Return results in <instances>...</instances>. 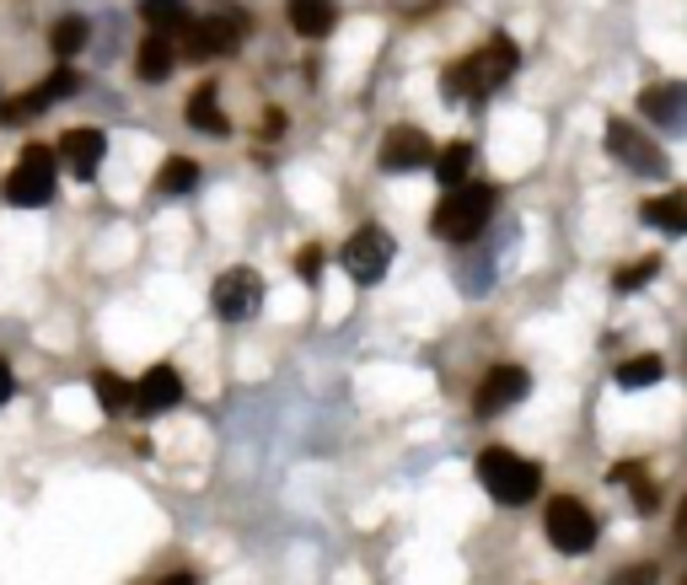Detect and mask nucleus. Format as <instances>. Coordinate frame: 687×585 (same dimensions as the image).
<instances>
[{
	"mask_svg": "<svg viewBox=\"0 0 687 585\" xmlns=\"http://www.w3.org/2000/svg\"><path fill=\"white\" fill-rule=\"evenodd\" d=\"M489 215H494V188L489 183H457L441 199L430 226H436V237H446V242H473L489 226Z\"/></svg>",
	"mask_w": 687,
	"mask_h": 585,
	"instance_id": "obj_1",
	"label": "nucleus"
},
{
	"mask_svg": "<svg viewBox=\"0 0 687 585\" xmlns=\"http://www.w3.org/2000/svg\"><path fill=\"white\" fill-rule=\"evenodd\" d=\"M479 478H484V489L500 505H526L543 489V467L516 457L511 446H489L484 457H479Z\"/></svg>",
	"mask_w": 687,
	"mask_h": 585,
	"instance_id": "obj_2",
	"label": "nucleus"
},
{
	"mask_svg": "<svg viewBox=\"0 0 687 585\" xmlns=\"http://www.w3.org/2000/svg\"><path fill=\"white\" fill-rule=\"evenodd\" d=\"M516 43L511 39H489L473 59H462L451 76H446V91L451 97H462V91H494V86H505L511 76H516Z\"/></svg>",
	"mask_w": 687,
	"mask_h": 585,
	"instance_id": "obj_3",
	"label": "nucleus"
},
{
	"mask_svg": "<svg viewBox=\"0 0 687 585\" xmlns=\"http://www.w3.org/2000/svg\"><path fill=\"white\" fill-rule=\"evenodd\" d=\"M54 151L49 145H28L22 156H17V167H11V177H6V199L11 205H22V209H33L43 205L49 194H54Z\"/></svg>",
	"mask_w": 687,
	"mask_h": 585,
	"instance_id": "obj_4",
	"label": "nucleus"
},
{
	"mask_svg": "<svg viewBox=\"0 0 687 585\" xmlns=\"http://www.w3.org/2000/svg\"><path fill=\"white\" fill-rule=\"evenodd\" d=\"M264 274L258 269H226V274H215V285H210V306H215V317H226V323H243L258 312V301H264Z\"/></svg>",
	"mask_w": 687,
	"mask_h": 585,
	"instance_id": "obj_5",
	"label": "nucleus"
},
{
	"mask_svg": "<svg viewBox=\"0 0 687 585\" xmlns=\"http://www.w3.org/2000/svg\"><path fill=\"white\" fill-rule=\"evenodd\" d=\"M393 252H398V248H393V237H387L382 226H361V231H355V237L344 242V252H339V258H344V274H350V280H361V285H376V280L387 274Z\"/></svg>",
	"mask_w": 687,
	"mask_h": 585,
	"instance_id": "obj_6",
	"label": "nucleus"
},
{
	"mask_svg": "<svg viewBox=\"0 0 687 585\" xmlns=\"http://www.w3.org/2000/svg\"><path fill=\"white\" fill-rule=\"evenodd\" d=\"M543 527H548V543L559 548V553H591V543H597V516L580 500H569V495L548 505Z\"/></svg>",
	"mask_w": 687,
	"mask_h": 585,
	"instance_id": "obj_7",
	"label": "nucleus"
},
{
	"mask_svg": "<svg viewBox=\"0 0 687 585\" xmlns=\"http://www.w3.org/2000/svg\"><path fill=\"white\" fill-rule=\"evenodd\" d=\"M247 39V17L243 11H232V6H221L215 17H204L189 28V43H183V54L189 59H210V54H232L237 43Z\"/></svg>",
	"mask_w": 687,
	"mask_h": 585,
	"instance_id": "obj_8",
	"label": "nucleus"
},
{
	"mask_svg": "<svg viewBox=\"0 0 687 585\" xmlns=\"http://www.w3.org/2000/svg\"><path fill=\"white\" fill-rule=\"evenodd\" d=\"M607 151L629 172H645V177H661V172H666V151H661L655 140H645L629 119H612V124H607Z\"/></svg>",
	"mask_w": 687,
	"mask_h": 585,
	"instance_id": "obj_9",
	"label": "nucleus"
},
{
	"mask_svg": "<svg viewBox=\"0 0 687 585\" xmlns=\"http://www.w3.org/2000/svg\"><path fill=\"white\" fill-rule=\"evenodd\" d=\"M376 162L382 172H419L436 162V145H430V134L414 124H398L387 129V140H382V151H376Z\"/></svg>",
	"mask_w": 687,
	"mask_h": 585,
	"instance_id": "obj_10",
	"label": "nucleus"
},
{
	"mask_svg": "<svg viewBox=\"0 0 687 585\" xmlns=\"http://www.w3.org/2000/svg\"><path fill=\"white\" fill-rule=\"evenodd\" d=\"M526 392H532V377H526L522 366H494L484 381H479V392H473V409L479 414H505V409H516Z\"/></svg>",
	"mask_w": 687,
	"mask_h": 585,
	"instance_id": "obj_11",
	"label": "nucleus"
},
{
	"mask_svg": "<svg viewBox=\"0 0 687 585\" xmlns=\"http://www.w3.org/2000/svg\"><path fill=\"white\" fill-rule=\"evenodd\" d=\"M129 403H135L140 414H167L172 403H183V377H178L172 366H151L146 377L129 387Z\"/></svg>",
	"mask_w": 687,
	"mask_h": 585,
	"instance_id": "obj_12",
	"label": "nucleus"
},
{
	"mask_svg": "<svg viewBox=\"0 0 687 585\" xmlns=\"http://www.w3.org/2000/svg\"><path fill=\"white\" fill-rule=\"evenodd\" d=\"M103 156H108V134H103V129H71V134L54 145V162H65L76 177H92V172L103 167Z\"/></svg>",
	"mask_w": 687,
	"mask_h": 585,
	"instance_id": "obj_13",
	"label": "nucleus"
},
{
	"mask_svg": "<svg viewBox=\"0 0 687 585\" xmlns=\"http://www.w3.org/2000/svg\"><path fill=\"white\" fill-rule=\"evenodd\" d=\"M172 39L167 33H151V39L140 43V54H135V71H140V82L146 86H162L167 76H172Z\"/></svg>",
	"mask_w": 687,
	"mask_h": 585,
	"instance_id": "obj_14",
	"label": "nucleus"
},
{
	"mask_svg": "<svg viewBox=\"0 0 687 585\" xmlns=\"http://www.w3.org/2000/svg\"><path fill=\"white\" fill-rule=\"evenodd\" d=\"M285 17H290V28H296L301 39H323L339 11H333V0H290Z\"/></svg>",
	"mask_w": 687,
	"mask_h": 585,
	"instance_id": "obj_15",
	"label": "nucleus"
},
{
	"mask_svg": "<svg viewBox=\"0 0 687 585\" xmlns=\"http://www.w3.org/2000/svg\"><path fill=\"white\" fill-rule=\"evenodd\" d=\"M640 215H645L655 231H666V237H683V231H687V194H666V199H650V205H640Z\"/></svg>",
	"mask_w": 687,
	"mask_h": 585,
	"instance_id": "obj_16",
	"label": "nucleus"
},
{
	"mask_svg": "<svg viewBox=\"0 0 687 585\" xmlns=\"http://www.w3.org/2000/svg\"><path fill=\"white\" fill-rule=\"evenodd\" d=\"M189 124L200 129V134H232L226 113H221V97H215V86H200V91L189 97Z\"/></svg>",
	"mask_w": 687,
	"mask_h": 585,
	"instance_id": "obj_17",
	"label": "nucleus"
},
{
	"mask_svg": "<svg viewBox=\"0 0 687 585\" xmlns=\"http://www.w3.org/2000/svg\"><path fill=\"white\" fill-rule=\"evenodd\" d=\"M430 167H436V177L451 183V188H457V183H468V172H473V145H468V140L446 145V151H436V162H430Z\"/></svg>",
	"mask_w": 687,
	"mask_h": 585,
	"instance_id": "obj_18",
	"label": "nucleus"
},
{
	"mask_svg": "<svg viewBox=\"0 0 687 585\" xmlns=\"http://www.w3.org/2000/svg\"><path fill=\"white\" fill-rule=\"evenodd\" d=\"M661 377H666V360H661V355H634V360H623V366H618V387H629V392L655 387Z\"/></svg>",
	"mask_w": 687,
	"mask_h": 585,
	"instance_id": "obj_19",
	"label": "nucleus"
},
{
	"mask_svg": "<svg viewBox=\"0 0 687 585\" xmlns=\"http://www.w3.org/2000/svg\"><path fill=\"white\" fill-rule=\"evenodd\" d=\"M140 17L151 22V33H167V39H172L178 28H189V6H183V0H146Z\"/></svg>",
	"mask_w": 687,
	"mask_h": 585,
	"instance_id": "obj_20",
	"label": "nucleus"
},
{
	"mask_svg": "<svg viewBox=\"0 0 687 585\" xmlns=\"http://www.w3.org/2000/svg\"><path fill=\"white\" fill-rule=\"evenodd\" d=\"M640 108H645V113H655L661 124H677V119H683V86H677V82H672V86H655V91H645V97H640Z\"/></svg>",
	"mask_w": 687,
	"mask_h": 585,
	"instance_id": "obj_21",
	"label": "nucleus"
},
{
	"mask_svg": "<svg viewBox=\"0 0 687 585\" xmlns=\"http://www.w3.org/2000/svg\"><path fill=\"white\" fill-rule=\"evenodd\" d=\"M194 183H200V167H194L189 156H167L162 172H157V188H162V194H189Z\"/></svg>",
	"mask_w": 687,
	"mask_h": 585,
	"instance_id": "obj_22",
	"label": "nucleus"
},
{
	"mask_svg": "<svg viewBox=\"0 0 687 585\" xmlns=\"http://www.w3.org/2000/svg\"><path fill=\"white\" fill-rule=\"evenodd\" d=\"M43 108H49V91H43V86H33V91H22V97L0 102V124H28V119H39Z\"/></svg>",
	"mask_w": 687,
	"mask_h": 585,
	"instance_id": "obj_23",
	"label": "nucleus"
},
{
	"mask_svg": "<svg viewBox=\"0 0 687 585\" xmlns=\"http://www.w3.org/2000/svg\"><path fill=\"white\" fill-rule=\"evenodd\" d=\"M92 387H97V403H103L108 414H124V409H129V387H135V381L114 377V371H97V377H92Z\"/></svg>",
	"mask_w": 687,
	"mask_h": 585,
	"instance_id": "obj_24",
	"label": "nucleus"
},
{
	"mask_svg": "<svg viewBox=\"0 0 687 585\" xmlns=\"http://www.w3.org/2000/svg\"><path fill=\"white\" fill-rule=\"evenodd\" d=\"M612 484H629L640 510H650V505H655V484H650L645 473H640V462H618V467H612Z\"/></svg>",
	"mask_w": 687,
	"mask_h": 585,
	"instance_id": "obj_25",
	"label": "nucleus"
},
{
	"mask_svg": "<svg viewBox=\"0 0 687 585\" xmlns=\"http://www.w3.org/2000/svg\"><path fill=\"white\" fill-rule=\"evenodd\" d=\"M54 54H60V59H71V54H76V48H82L86 43V17H60V22H54Z\"/></svg>",
	"mask_w": 687,
	"mask_h": 585,
	"instance_id": "obj_26",
	"label": "nucleus"
},
{
	"mask_svg": "<svg viewBox=\"0 0 687 585\" xmlns=\"http://www.w3.org/2000/svg\"><path fill=\"white\" fill-rule=\"evenodd\" d=\"M655 274H661V258H645V263H629V269H618V280H612V285L629 295V291H640L645 280H655Z\"/></svg>",
	"mask_w": 687,
	"mask_h": 585,
	"instance_id": "obj_27",
	"label": "nucleus"
},
{
	"mask_svg": "<svg viewBox=\"0 0 687 585\" xmlns=\"http://www.w3.org/2000/svg\"><path fill=\"white\" fill-rule=\"evenodd\" d=\"M76 86H82V76H76L71 65H60V71L43 82V91H49V102H60V97H76Z\"/></svg>",
	"mask_w": 687,
	"mask_h": 585,
	"instance_id": "obj_28",
	"label": "nucleus"
},
{
	"mask_svg": "<svg viewBox=\"0 0 687 585\" xmlns=\"http://www.w3.org/2000/svg\"><path fill=\"white\" fill-rule=\"evenodd\" d=\"M296 274H301V280H318V274H323V252L301 248V252H296Z\"/></svg>",
	"mask_w": 687,
	"mask_h": 585,
	"instance_id": "obj_29",
	"label": "nucleus"
},
{
	"mask_svg": "<svg viewBox=\"0 0 687 585\" xmlns=\"http://www.w3.org/2000/svg\"><path fill=\"white\" fill-rule=\"evenodd\" d=\"M612 585H655V564H634V570H623Z\"/></svg>",
	"mask_w": 687,
	"mask_h": 585,
	"instance_id": "obj_30",
	"label": "nucleus"
},
{
	"mask_svg": "<svg viewBox=\"0 0 687 585\" xmlns=\"http://www.w3.org/2000/svg\"><path fill=\"white\" fill-rule=\"evenodd\" d=\"M11 392H17V381H11V366L0 360V403H11Z\"/></svg>",
	"mask_w": 687,
	"mask_h": 585,
	"instance_id": "obj_31",
	"label": "nucleus"
},
{
	"mask_svg": "<svg viewBox=\"0 0 687 585\" xmlns=\"http://www.w3.org/2000/svg\"><path fill=\"white\" fill-rule=\"evenodd\" d=\"M264 134H285V113H280V108H269V124H264Z\"/></svg>",
	"mask_w": 687,
	"mask_h": 585,
	"instance_id": "obj_32",
	"label": "nucleus"
},
{
	"mask_svg": "<svg viewBox=\"0 0 687 585\" xmlns=\"http://www.w3.org/2000/svg\"><path fill=\"white\" fill-rule=\"evenodd\" d=\"M162 585H194V575H167Z\"/></svg>",
	"mask_w": 687,
	"mask_h": 585,
	"instance_id": "obj_33",
	"label": "nucleus"
}]
</instances>
